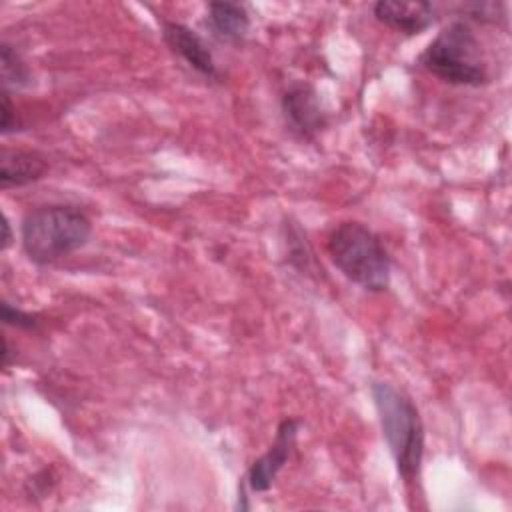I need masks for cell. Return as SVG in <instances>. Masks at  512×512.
I'll use <instances>...</instances> for the list:
<instances>
[{"label": "cell", "instance_id": "6da1fadb", "mask_svg": "<svg viewBox=\"0 0 512 512\" xmlns=\"http://www.w3.org/2000/svg\"><path fill=\"white\" fill-rule=\"evenodd\" d=\"M92 236L90 216L74 204L30 208L20 224V244L36 266L54 264L82 250Z\"/></svg>", "mask_w": 512, "mask_h": 512}, {"label": "cell", "instance_id": "7a4b0ae2", "mask_svg": "<svg viewBox=\"0 0 512 512\" xmlns=\"http://www.w3.org/2000/svg\"><path fill=\"white\" fill-rule=\"evenodd\" d=\"M370 394L380 428L404 484L420 478L424 460V424L412 398L390 382H372Z\"/></svg>", "mask_w": 512, "mask_h": 512}, {"label": "cell", "instance_id": "3957f363", "mask_svg": "<svg viewBox=\"0 0 512 512\" xmlns=\"http://www.w3.org/2000/svg\"><path fill=\"white\" fill-rule=\"evenodd\" d=\"M328 256L338 272L368 292H384L390 286L392 256L382 238L356 220L340 222L326 242Z\"/></svg>", "mask_w": 512, "mask_h": 512}, {"label": "cell", "instance_id": "277c9868", "mask_svg": "<svg viewBox=\"0 0 512 512\" xmlns=\"http://www.w3.org/2000/svg\"><path fill=\"white\" fill-rule=\"evenodd\" d=\"M418 66L452 86H486L488 62L480 38L464 18L444 26L420 52Z\"/></svg>", "mask_w": 512, "mask_h": 512}, {"label": "cell", "instance_id": "5b68a950", "mask_svg": "<svg viewBox=\"0 0 512 512\" xmlns=\"http://www.w3.org/2000/svg\"><path fill=\"white\" fill-rule=\"evenodd\" d=\"M300 424L302 422L294 416H286L280 420L274 442L268 446V450L262 456H258L250 464L242 486H246L250 492H268L272 488V484L276 482L278 474L286 466L296 446Z\"/></svg>", "mask_w": 512, "mask_h": 512}, {"label": "cell", "instance_id": "8992f818", "mask_svg": "<svg viewBox=\"0 0 512 512\" xmlns=\"http://www.w3.org/2000/svg\"><path fill=\"white\" fill-rule=\"evenodd\" d=\"M282 116L300 140H314L328 124L316 88L306 82H296L282 94Z\"/></svg>", "mask_w": 512, "mask_h": 512}, {"label": "cell", "instance_id": "52a82bcc", "mask_svg": "<svg viewBox=\"0 0 512 512\" xmlns=\"http://www.w3.org/2000/svg\"><path fill=\"white\" fill-rule=\"evenodd\" d=\"M162 38L166 46L200 76L208 80H222L210 46L196 30L176 20H162Z\"/></svg>", "mask_w": 512, "mask_h": 512}, {"label": "cell", "instance_id": "ba28073f", "mask_svg": "<svg viewBox=\"0 0 512 512\" xmlns=\"http://www.w3.org/2000/svg\"><path fill=\"white\" fill-rule=\"evenodd\" d=\"M374 18L404 36H416L436 22V10L426 0H378L372 4Z\"/></svg>", "mask_w": 512, "mask_h": 512}, {"label": "cell", "instance_id": "9c48e42d", "mask_svg": "<svg viewBox=\"0 0 512 512\" xmlns=\"http://www.w3.org/2000/svg\"><path fill=\"white\" fill-rule=\"evenodd\" d=\"M48 170V162L42 154L34 150L2 148L0 154V186L22 188L40 180Z\"/></svg>", "mask_w": 512, "mask_h": 512}, {"label": "cell", "instance_id": "30bf717a", "mask_svg": "<svg viewBox=\"0 0 512 512\" xmlns=\"http://www.w3.org/2000/svg\"><path fill=\"white\" fill-rule=\"evenodd\" d=\"M206 24L210 32L226 44H242L250 30V14L240 2H208Z\"/></svg>", "mask_w": 512, "mask_h": 512}, {"label": "cell", "instance_id": "8fae6325", "mask_svg": "<svg viewBox=\"0 0 512 512\" xmlns=\"http://www.w3.org/2000/svg\"><path fill=\"white\" fill-rule=\"evenodd\" d=\"M0 68H2V90H22L32 84V72L22 60L20 52L10 44L2 42L0 46Z\"/></svg>", "mask_w": 512, "mask_h": 512}, {"label": "cell", "instance_id": "7c38bea8", "mask_svg": "<svg viewBox=\"0 0 512 512\" xmlns=\"http://www.w3.org/2000/svg\"><path fill=\"white\" fill-rule=\"evenodd\" d=\"M0 312H2V322L8 326H16L22 330H38V326H40V318L36 314L22 310V308L10 304L8 300H2Z\"/></svg>", "mask_w": 512, "mask_h": 512}, {"label": "cell", "instance_id": "4fadbf2b", "mask_svg": "<svg viewBox=\"0 0 512 512\" xmlns=\"http://www.w3.org/2000/svg\"><path fill=\"white\" fill-rule=\"evenodd\" d=\"M22 128V122L16 114V108L12 104V98H10V92L2 90V122H0V130L4 136L8 134H14Z\"/></svg>", "mask_w": 512, "mask_h": 512}, {"label": "cell", "instance_id": "5bb4252c", "mask_svg": "<svg viewBox=\"0 0 512 512\" xmlns=\"http://www.w3.org/2000/svg\"><path fill=\"white\" fill-rule=\"evenodd\" d=\"M2 250H8L10 248V244H12V240H14V236H12V226H10V220H8V216L6 214H2Z\"/></svg>", "mask_w": 512, "mask_h": 512}]
</instances>
